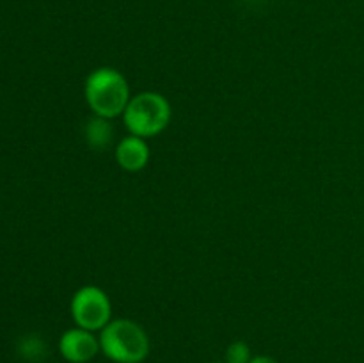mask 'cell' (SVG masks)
<instances>
[{
    "mask_svg": "<svg viewBox=\"0 0 364 363\" xmlns=\"http://www.w3.org/2000/svg\"><path fill=\"white\" fill-rule=\"evenodd\" d=\"M84 98L92 116L114 120L123 116L132 98L127 77L119 70L102 66L92 70L84 82Z\"/></svg>",
    "mask_w": 364,
    "mask_h": 363,
    "instance_id": "6da1fadb",
    "label": "cell"
},
{
    "mask_svg": "<svg viewBox=\"0 0 364 363\" xmlns=\"http://www.w3.org/2000/svg\"><path fill=\"white\" fill-rule=\"evenodd\" d=\"M100 349L114 363H142L149 354V338L132 319H112L98 335Z\"/></svg>",
    "mask_w": 364,
    "mask_h": 363,
    "instance_id": "7a4b0ae2",
    "label": "cell"
},
{
    "mask_svg": "<svg viewBox=\"0 0 364 363\" xmlns=\"http://www.w3.org/2000/svg\"><path fill=\"white\" fill-rule=\"evenodd\" d=\"M121 117L132 135L151 139L169 127L173 109H171L169 100L162 93L142 91L132 95Z\"/></svg>",
    "mask_w": 364,
    "mask_h": 363,
    "instance_id": "3957f363",
    "label": "cell"
},
{
    "mask_svg": "<svg viewBox=\"0 0 364 363\" xmlns=\"http://www.w3.org/2000/svg\"><path fill=\"white\" fill-rule=\"evenodd\" d=\"M70 313L75 326L96 333L112 320V301L103 288L84 285L71 298Z\"/></svg>",
    "mask_w": 364,
    "mask_h": 363,
    "instance_id": "277c9868",
    "label": "cell"
},
{
    "mask_svg": "<svg viewBox=\"0 0 364 363\" xmlns=\"http://www.w3.org/2000/svg\"><path fill=\"white\" fill-rule=\"evenodd\" d=\"M59 352L70 363H87L96 358L100 349V338L95 331L84 327H70L59 338Z\"/></svg>",
    "mask_w": 364,
    "mask_h": 363,
    "instance_id": "5b68a950",
    "label": "cell"
},
{
    "mask_svg": "<svg viewBox=\"0 0 364 363\" xmlns=\"http://www.w3.org/2000/svg\"><path fill=\"white\" fill-rule=\"evenodd\" d=\"M114 157H116L117 166L127 173H139L144 169L151 157V149L146 139L137 137V135L128 134L127 137L119 139L114 148Z\"/></svg>",
    "mask_w": 364,
    "mask_h": 363,
    "instance_id": "8992f818",
    "label": "cell"
},
{
    "mask_svg": "<svg viewBox=\"0 0 364 363\" xmlns=\"http://www.w3.org/2000/svg\"><path fill=\"white\" fill-rule=\"evenodd\" d=\"M84 137L85 142L96 152H103V149L109 148L114 139V128L110 125V120L92 116L85 125Z\"/></svg>",
    "mask_w": 364,
    "mask_h": 363,
    "instance_id": "52a82bcc",
    "label": "cell"
},
{
    "mask_svg": "<svg viewBox=\"0 0 364 363\" xmlns=\"http://www.w3.org/2000/svg\"><path fill=\"white\" fill-rule=\"evenodd\" d=\"M252 359L251 347L244 340H237L228 345L226 349V363H249Z\"/></svg>",
    "mask_w": 364,
    "mask_h": 363,
    "instance_id": "ba28073f",
    "label": "cell"
},
{
    "mask_svg": "<svg viewBox=\"0 0 364 363\" xmlns=\"http://www.w3.org/2000/svg\"><path fill=\"white\" fill-rule=\"evenodd\" d=\"M249 363H279L276 358L272 356H267V354H256L252 356V359Z\"/></svg>",
    "mask_w": 364,
    "mask_h": 363,
    "instance_id": "9c48e42d",
    "label": "cell"
},
{
    "mask_svg": "<svg viewBox=\"0 0 364 363\" xmlns=\"http://www.w3.org/2000/svg\"><path fill=\"white\" fill-rule=\"evenodd\" d=\"M212 363H226V362H212Z\"/></svg>",
    "mask_w": 364,
    "mask_h": 363,
    "instance_id": "30bf717a",
    "label": "cell"
}]
</instances>
